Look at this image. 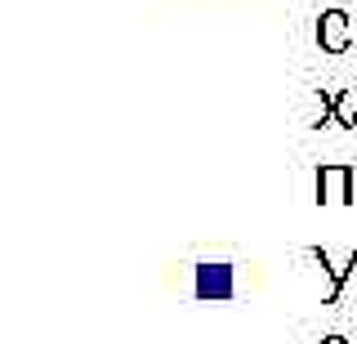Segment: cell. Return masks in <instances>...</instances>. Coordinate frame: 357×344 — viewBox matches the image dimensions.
<instances>
[{"instance_id": "3957f363", "label": "cell", "mask_w": 357, "mask_h": 344, "mask_svg": "<svg viewBox=\"0 0 357 344\" xmlns=\"http://www.w3.org/2000/svg\"><path fill=\"white\" fill-rule=\"evenodd\" d=\"M312 260L326 269V277H331V286H326V304L331 299H340V291H344V282L353 277V269H357V250H326V246H317V250H308Z\"/></svg>"}, {"instance_id": "277c9868", "label": "cell", "mask_w": 357, "mask_h": 344, "mask_svg": "<svg viewBox=\"0 0 357 344\" xmlns=\"http://www.w3.org/2000/svg\"><path fill=\"white\" fill-rule=\"evenodd\" d=\"M317 344H353V340H349V336H321Z\"/></svg>"}, {"instance_id": "7a4b0ae2", "label": "cell", "mask_w": 357, "mask_h": 344, "mask_svg": "<svg viewBox=\"0 0 357 344\" xmlns=\"http://www.w3.org/2000/svg\"><path fill=\"white\" fill-rule=\"evenodd\" d=\"M312 36H317L321 54H344L357 40V23H353V14H344V9H321Z\"/></svg>"}, {"instance_id": "6da1fadb", "label": "cell", "mask_w": 357, "mask_h": 344, "mask_svg": "<svg viewBox=\"0 0 357 344\" xmlns=\"http://www.w3.org/2000/svg\"><path fill=\"white\" fill-rule=\"evenodd\" d=\"M312 188H317L321 206H349V202H357V165H344V161L317 165Z\"/></svg>"}, {"instance_id": "5b68a950", "label": "cell", "mask_w": 357, "mask_h": 344, "mask_svg": "<svg viewBox=\"0 0 357 344\" xmlns=\"http://www.w3.org/2000/svg\"><path fill=\"white\" fill-rule=\"evenodd\" d=\"M353 130H357V126H353Z\"/></svg>"}]
</instances>
